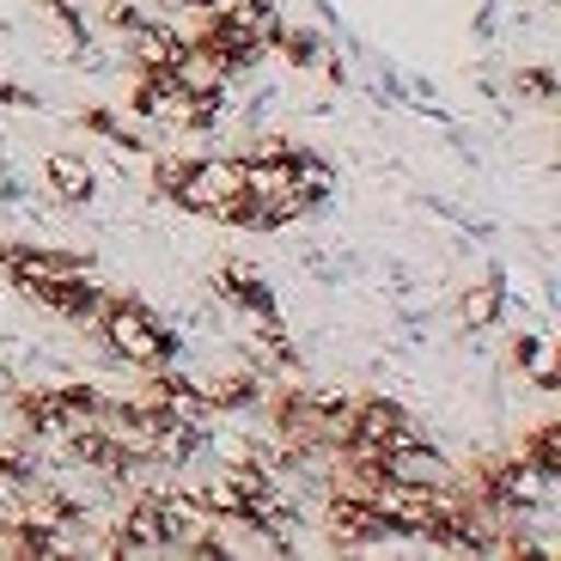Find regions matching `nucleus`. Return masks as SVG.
Returning a JSON list of instances; mask_svg holds the SVG:
<instances>
[{
    "mask_svg": "<svg viewBox=\"0 0 561 561\" xmlns=\"http://www.w3.org/2000/svg\"><path fill=\"white\" fill-rule=\"evenodd\" d=\"M323 537L336 549H366V543H385L391 537V525L373 513L366 501H348V494H323Z\"/></svg>",
    "mask_w": 561,
    "mask_h": 561,
    "instance_id": "obj_5",
    "label": "nucleus"
},
{
    "mask_svg": "<svg viewBox=\"0 0 561 561\" xmlns=\"http://www.w3.org/2000/svg\"><path fill=\"white\" fill-rule=\"evenodd\" d=\"M403 434H415V421H409L403 403H391V397H354V446L385 451Z\"/></svg>",
    "mask_w": 561,
    "mask_h": 561,
    "instance_id": "obj_6",
    "label": "nucleus"
},
{
    "mask_svg": "<svg viewBox=\"0 0 561 561\" xmlns=\"http://www.w3.org/2000/svg\"><path fill=\"white\" fill-rule=\"evenodd\" d=\"M43 171H49V190H56L68 208H85L92 190H99V178H92V165H85L80 153H49V159H43Z\"/></svg>",
    "mask_w": 561,
    "mask_h": 561,
    "instance_id": "obj_9",
    "label": "nucleus"
},
{
    "mask_svg": "<svg viewBox=\"0 0 561 561\" xmlns=\"http://www.w3.org/2000/svg\"><path fill=\"white\" fill-rule=\"evenodd\" d=\"M513 360L525 366V373H531L537 385H543V391H556V354H549V342H537V336H525L519 348H513Z\"/></svg>",
    "mask_w": 561,
    "mask_h": 561,
    "instance_id": "obj_13",
    "label": "nucleus"
},
{
    "mask_svg": "<svg viewBox=\"0 0 561 561\" xmlns=\"http://www.w3.org/2000/svg\"><path fill=\"white\" fill-rule=\"evenodd\" d=\"M214 287H220V299L239 306L244 318H268V311H275V294H268V280L256 275L251 263H220L214 268Z\"/></svg>",
    "mask_w": 561,
    "mask_h": 561,
    "instance_id": "obj_8",
    "label": "nucleus"
},
{
    "mask_svg": "<svg viewBox=\"0 0 561 561\" xmlns=\"http://www.w3.org/2000/svg\"><path fill=\"white\" fill-rule=\"evenodd\" d=\"M0 104H31V92H25V85H13V80H0Z\"/></svg>",
    "mask_w": 561,
    "mask_h": 561,
    "instance_id": "obj_16",
    "label": "nucleus"
},
{
    "mask_svg": "<svg viewBox=\"0 0 561 561\" xmlns=\"http://www.w3.org/2000/svg\"><path fill=\"white\" fill-rule=\"evenodd\" d=\"M519 451L537 463V470H549V477H561V427H556V421H543V427H537V434L525 439Z\"/></svg>",
    "mask_w": 561,
    "mask_h": 561,
    "instance_id": "obj_12",
    "label": "nucleus"
},
{
    "mask_svg": "<svg viewBox=\"0 0 561 561\" xmlns=\"http://www.w3.org/2000/svg\"><path fill=\"white\" fill-rule=\"evenodd\" d=\"M104 342H111L116 360L140 366V373H159V366L178 360V336L165 330V318H159L153 306H140V299H104L99 323H92Z\"/></svg>",
    "mask_w": 561,
    "mask_h": 561,
    "instance_id": "obj_2",
    "label": "nucleus"
},
{
    "mask_svg": "<svg viewBox=\"0 0 561 561\" xmlns=\"http://www.w3.org/2000/svg\"><path fill=\"white\" fill-rule=\"evenodd\" d=\"M275 49H280L287 61H294V68H318V56H323V43L311 37V31H287V25H280Z\"/></svg>",
    "mask_w": 561,
    "mask_h": 561,
    "instance_id": "obj_14",
    "label": "nucleus"
},
{
    "mask_svg": "<svg viewBox=\"0 0 561 561\" xmlns=\"http://www.w3.org/2000/svg\"><path fill=\"white\" fill-rule=\"evenodd\" d=\"M80 123L92 128V135H104L111 147H123V153H147V135H140L135 123H123V116H111L104 104H92V111H80Z\"/></svg>",
    "mask_w": 561,
    "mask_h": 561,
    "instance_id": "obj_11",
    "label": "nucleus"
},
{
    "mask_svg": "<svg viewBox=\"0 0 561 561\" xmlns=\"http://www.w3.org/2000/svg\"><path fill=\"white\" fill-rule=\"evenodd\" d=\"M385 458V477L391 482H409V489H458V463L451 458H439L427 439H415V434H403V439H391V446L379 451Z\"/></svg>",
    "mask_w": 561,
    "mask_h": 561,
    "instance_id": "obj_4",
    "label": "nucleus"
},
{
    "mask_svg": "<svg viewBox=\"0 0 561 561\" xmlns=\"http://www.w3.org/2000/svg\"><path fill=\"white\" fill-rule=\"evenodd\" d=\"M458 318H463V330H489V323H501V280H477L470 294L458 299Z\"/></svg>",
    "mask_w": 561,
    "mask_h": 561,
    "instance_id": "obj_10",
    "label": "nucleus"
},
{
    "mask_svg": "<svg viewBox=\"0 0 561 561\" xmlns=\"http://www.w3.org/2000/svg\"><path fill=\"white\" fill-rule=\"evenodd\" d=\"M153 190H159V196H171V208H183V214L226 220V208L251 190V178H244V159H226V153H208V159H153Z\"/></svg>",
    "mask_w": 561,
    "mask_h": 561,
    "instance_id": "obj_1",
    "label": "nucleus"
},
{
    "mask_svg": "<svg viewBox=\"0 0 561 561\" xmlns=\"http://www.w3.org/2000/svg\"><path fill=\"white\" fill-rule=\"evenodd\" d=\"M214 111L220 104L214 99H190L171 73H135V123L147 128V135H202V128L214 123Z\"/></svg>",
    "mask_w": 561,
    "mask_h": 561,
    "instance_id": "obj_3",
    "label": "nucleus"
},
{
    "mask_svg": "<svg viewBox=\"0 0 561 561\" xmlns=\"http://www.w3.org/2000/svg\"><path fill=\"white\" fill-rule=\"evenodd\" d=\"M513 92H525V99H537V104H556V68H543V61H537V68H519L513 73Z\"/></svg>",
    "mask_w": 561,
    "mask_h": 561,
    "instance_id": "obj_15",
    "label": "nucleus"
},
{
    "mask_svg": "<svg viewBox=\"0 0 561 561\" xmlns=\"http://www.w3.org/2000/svg\"><path fill=\"white\" fill-rule=\"evenodd\" d=\"M165 73L183 85V92H190V99H214V104H220V99H226V85H232V73L220 68V56H208L202 43H183V56L171 61Z\"/></svg>",
    "mask_w": 561,
    "mask_h": 561,
    "instance_id": "obj_7",
    "label": "nucleus"
}]
</instances>
